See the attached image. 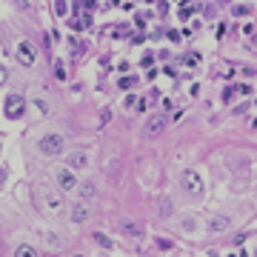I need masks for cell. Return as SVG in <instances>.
<instances>
[{
	"instance_id": "1",
	"label": "cell",
	"mask_w": 257,
	"mask_h": 257,
	"mask_svg": "<svg viewBox=\"0 0 257 257\" xmlns=\"http://www.w3.org/2000/svg\"><path fill=\"white\" fill-rule=\"evenodd\" d=\"M180 180H183V189L192 194V197H200L203 189H206V183H203V177H200V172H197V169H183Z\"/></svg>"
},
{
	"instance_id": "2",
	"label": "cell",
	"mask_w": 257,
	"mask_h": 257,
	"mask_svg": "<svg viewBox=\"0 0 257 257\" xmlns=\"http://www.w3.org/2000/svg\"><path fill=\"white\" fill-rule=\"evenodd\" d=\"M63 146H66L63 135H43V138H40V143H37L40 155H46V157L60 155V152H63Z\"/></svg>"
},
{
	"instance_id": "3",
	"label": "cell",
	"mask_w": 257,
	"mask_h": 257,
	"mask_svg": "<svg viewBox=\"0 0 257 257\" xmlns=\"http://www.w3.org/2000/svg\"><path fill=\"white\" fill-rule=\"evenodd\" d=\"M15 57H18V63L23 66V69H32L35 60H37V52L29 40H18V43H15Z\"/></svg>"
},
{
	"instance_id": "4",
	"label": "cell",
	"mask_w": 257,
	"mask_h": 257,
	"mask_svg": "<svg viewBox=\"0 0 257 257\" xmlns=\"http://www.w3.org/2000/svg\"><path fill=\"white\" fill-rule=\"evenodd\" d=\"M23 111H26V100H23L20 94H9V97H6V117L18 120Z\"/></svg>"
},
{
	"instance_id": "5",
	"label": "cell",
	"mask_w": 257,
	"mask_h": 257,
	"mask_svg": "<svg viewBox=\"0 0 257 257\" xmlns=\"http://www.w3.org/2000/svg\"><path fill=\"white\" fill-rule=\"evenodd\" d=\"M163 128H166V117H163V114H157V117H149V120H146L143 135H146V138H157Z\"/></svg>"
},
{
	"instance_id": "6",
	"label": "cell",
	"mask_w": 257,
	"mask_h": 257,
	"mask_svg": "<svg viewBox=\"0 0 257 257\" xmlns=\"http://www.w3.org/2000/svg\"><path fill=\"white\" fill-rule=\"evenodd\" d=\"M226 229H229V217H226V214H211L209 223H206V231H209V234H220V231H226Z\"/></svg>"
},
{
	"instance_id": "7",
	"label": "cell",
	"mask_w": 257,
	"mask_h": 257,
	"mask_svg": "<svg viewBox=\"0 0 257 257\" xmlns=\"http://www.w3.org/2000/svg\"><path fill=\"white\" fill-rule=\"evenodd\" d=\"M57 183H60L63 192H72V189H77V177H74L72 169H60L57 172Z\"/></svg>"
},
{
	"instance_id": "8",
	"label": "cell",
	"mask_w": 257,
	"mask_h": 257,
	"mask_svg": "<svg viewBox=\"0 0 257 257\" xmlns=\"http://www.w3.org/2000/svg\"><path fill=\"white\" fill-rule=\"evenodd\" d=\"M69 169H86V166H89V155H86V152H74V155H69Z\"/></svg>"
},
{
	"instance_id": "9",
	"label": "cell",
	"mask_w": 257,
	"mask_h": 257,
	"mask_svg": "<svg viewBox=\"0 0 257 257\" xmlns=\"http://www.w3.org/2000/svg\"><path fill=\"white\" fill-rule=\"evenodd\" d=\"M89 214H92V211H89V206H86V203H77L69 217H72V223H86V220H89Z\"/></svg>"
},
{
	"instance_id": "10",
	"label": "cell",
	"mask_w": 257,
	"mask_h": 257,
	"mask_svg": "<svg viewBox=\"0 0 257 257\" xmlns=\"http://www.w3.org/2000/svg\"><path fill=\"white\" fill-rule=\"evenodd\" d=\"M43 200H46V206L52 211H63V200H60L55 192H49V189H46V197H43Z\"/></svg>"
},
{
	"instance_id": "11",
	"label": "cell",
	"mask_w": 257,
	"mask_h": 257,
	"mask_svg": "<svg viewBox=\"0 0 257 257\" xmlns=\"http://www.w3.org/2000/svg\"><path fill=\"white\" fill-rule=\"evenodd\" d=\"M120 231H123L126 237H138L140 226H138V223H132V220H120Z\"/></svg>"
},
{
	"instance_id": "12",
	"label": "cell",
	"mask_w": 257,
	"mask_h": 257,
	"mask_svg": "<svg viewBox=\"0 0 257 257\" xmlns=\"http://www.w3.org/2000/svg\"><path fill=\"white\" fill-rule=\"evenodd\" d=\"M15 257H40L37 254V248L35 246H29V243H23V246L15 248Z\"/></svg>"
},
{
	"instance_id": "13",
	"label": "cell",
	"mask_w": 257,
	"mask_h": 257,
	"mask_svg": "<svg viewBox=\"0 0 257 257\" xmlns=\"http://www.w3.org/2000/svg\"><path fill=\"white\" fill-rule=\"evenodd\" d=\"M80 197H83V200H89V197H94V183H92V180H86V183H80Z\"/></svg>"
},
{
	"instance_id": "14",
	"label": "cell",
	"mask_w": 257,
	"mask_h": 257,
	"mask_svg": "<svg viewBox=\"0 0 257 257\" xmlns=\"http://www.w3.org/2000/svg\"><path fill=\"white\" fill-rule=\"evenodd\" d=\"M94 240H97V243H100L103 248H111V240H109V237H103L100 231H94Z\"/></svg>"
},
{
	"instance_id": "15",
	"label": "cell",
	"mask_w": 257,
	"mask_h": 257,
	"mask_svg": "<svg viewBox=\"0 0 257 257\" xmlns=\"http://www.w3.org/2000/svg\"><path fill=\"white\" fill-rule=\"evenodd\" d=\"M160 209H163L160 214H163V217H169V214H172V203H169V200H163V206H160Z\"/></svg>"
},
{
	"instance_id": "16",
	"label": "cell",
	"mask_w": 257,
	"mask_h": 257,
	"mask_svg": "<svg viewBox=\"0 0 257 257\" xmlns=\"http://www.w3.org/2000/svg\"><path fill=\"white\" fill-rule=\"evenodd\" d=\"M55 72H57V77H60V80H66V69H63V63H55Z\"/></svg>"
},
{
	"instance_id": "17",
	"label": "cell",
	"mask_w": 257,
	"mask_h": 257,
	"mask_svg": "<svg viewBox=\"0 0 257 257\" xmlns=\"http://www.w3.org/2000/svg\"><path fill=\"white\" fill-rule=\"evenodd\" d=\"M6 80H9V72H6V69H0V86H6Z\"/></svg>"
},
{
	"instance_id": "18",
	"label": "cell",
	"mask_w": 257,
	"mask_h": 257,
	"mask_svg": "<svg viewBox=\"0 0 257 257\" xmlns=\"http://www.w3.org/2000/svg\"><path fill=\"white\" fill-rule=\"evenodd\" d=\"M55 6H57V15H66V3H63V0H57Z\"/></svg>"
}]
</instances>
